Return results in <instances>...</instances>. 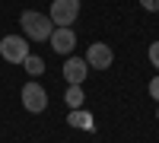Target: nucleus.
Here are the masks:
<instances>
[{
	"label": "nucleus",
	"instance_id": "obj_1",
	"mask_svg": "<svg viewBox=\"0 0 159 143\" xmlns=\"http://www.w3.org/2000/svg\"><path fill=\"white\" fill-rule=\"evenodd\" d=\"M19 25H22V32H25L29 42H48L51 32L57 29V25L51 22V16H45V13H38V10H22Z\"/></svg>",
	"mask_w": 159,
	"mask_h": 143
},
{
	"label": "nucleus",
	"instance_id": "obj_2",
	"mask_svg": "<svg viewBox=\"0 0 159 143\" xmlns=\"http://www.w3.org/2000/svg\"><path fill=\"white\" fill-rule=\"evenodd\" d=\"M0 57L7 64H22L29 57V45H25V35H7L0 38Z\"/></svg>",
	"mask_w": 159,
	"mask_h": 143
},
{
	"label": "nucleus",
	"instance_id": "obj_3",
	"mask_svg": "<svg viewBox=\"0 0 159 143\" xmlns=\"http://www.w3.org/2000/svg\"><path fill=\"white\" fill-rule=\"evenodd\" d=\"M19 96H22V108H25V111H32V114H42V111L48 108V92H45V86H42V83H35V80H32V83H25Z\"/></svg>",
	"mask_w": 159,
	"mask_h": 143
},
{
	"label": "nucleus",
	"instance_id": "obj_4",
	"mask_svg": "<svg viewBox=\"0 0 159 143\" xmlns=\"http://www.w3.org/2000/svg\"><path fill=\"white\" fill-rule=\"evenodd\" d=\"M80 16V0H54L51 3V22L54 25H73Z\"/></svg>",
	"mask_w": 159,
	"mask_h": 143
},
{
	"label": "nucleus",
	"instance_id": "obj_5",
	"mask_svg": "<svg viewBox=\"0 0 159 143\" xmlns=\"http://www.w3.org/2000/svg\"><path fill=\"white\" fill-rule=\"evenodd\" d=\"M111 60H115V51L105 45V42H96V45L86 48V64H89V70H108Z\"/></svg>",
	"mask_w": 159,
	"mask_h": 143
},
{
	"label": "nucleus",
	"instance_id": "obj_6",
	"mask_svg": "<svg viewBox=\"0 0 159 143\" xmlns=\"http://www.w3.org/2000/svg\"><path fill=\"white\" fill-rule=\"evenodd\" d=\"M51 51H57V54H64V57H70V51L76 48V32L70 29V25H57L54 32H51Z\"/></svg>",
	"mask_w": 159,
	"mask_h": 143
},
{
	"label": "nucleus",
	"instance_id": "obj_7",
	"mask_svg": "<svg viewBox=\"0 0 159 143\" xmlns=\"http://www.w3.org/2000/svg\"><path fill=\"white\" fill-rule=\"evenodd\" d=\"M86 76H89L86 57H67L64 60V80H67V86H83Z\"/></svg>",
	"mask_w": 159,
	"mask_h": 143
},
{
	"label": "nucleus",
	"instance_id": "obj_8",
	"mask_svg": "<svg viewBox=\"0 0 159 143\" xmlns=\"http://www.w3.org/2000/svg\"><path fill=\"white\" fill-rule=\"evenodd\" d=\"M67 124H70V127H80V131H92V127H96V118H92L86 108H70Z\"/></svg>",
	"mask_w": 159,
	"mask_h": 143
},
{
	"label": "nucleus",
	"instance_id": "obj_9",
	"mask_svg": "<svg viewBox=\"0 0 159 143\" xmlns=\"http://www.w3.org/2000/svg\"><path fill=\"white\" fill-rule=\"evenodd\" d=\"M64 102H67L70 108H83V102H86L83 86H67V96H64Z\"/></svg>",
	"mask_w": 159,
	"mask_h": 143
},
{
	"label": "nucleus",
	"instance_id": "obj_10",
	"mask_svg": "<svg viewBox=\"0 0 159 143\" xmlns=\"http://www.w3.org/2000/svg\"><path fill=\"white\" fill-rule=\"evenodd\" d=\"M22 67H25L29 76H42V73H45V60L38 57V54H29V57L22 60Z\"/></svg>",
	"mask_w": 159,
	"mask_h": 143
},
{
	"label": "nucleus",
	"instance_id": "obj_11",
	"mask_svg": "<svg viewBox=\"0 0 159 143\" xmlns=\"http://www.w3.org/2000/svg\"><path fill=\"white\" fill-rule=\"evenodd\" d=\"M147 54H150V64L159 70V42H153V45H150V51H147Z\"/></svg>",
	"mask_w": 159,
	"mask_h": 143
},
{
	"label": "nucleus",
	"instance_id": "obj_12",
	"mask_svg": "<svg viewBox=\"0 0 159 143\" xmlns=\"http://www.w3.org/2000/svg\"><path fill=\"white\" fill-rule=\"evenodd\" d=\"M140 7L147 13H159V0H140Z\"/></svg>",
	"mask_w": 159,
	"mask_h": 143
},
{
	"label": "nucleus",
	"instance_id": "obj_13",
	"mask_svg": "<svg viewBox=\"0 0 159 143\" xmlns=\"http://www.w3.org/2000/svg\"><path fill=\"white\" fill-rule=\"evenodd\" d=\"M147 89H150V96H153V99L159 102V76H153V80H150V86H147Z\"/></svg>",
	"mask_w": 159,
	"mask_h": 143
},
{
	"label": "nucleus",
	"instance_id": "obj_14",
	"mask_svg": "<svg viewBox=\"0 0 159 143\" xmlns=\"http://www.w3.org/2000/svg\"><path fill=\"white\" fill-rule=\"evenodd\" d=\"M156 121H159V108H156Z\"/></svg>",
	"mask_w": 159,
	"mask_h": 143
}]
</instances>
